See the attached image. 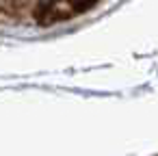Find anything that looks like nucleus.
Returning <instances> with one entry per match:
<instances>
[{"mask_svg": "<svg viewBox=\"0 0 158 156\" xmlns=\"http://www.w3.org/2000/svg\"><path fill=\"white\" fill-rule=\"evenodd\" d=\"M98 0H44L35 9V20L39 24H54L69 18H76L91 9Z\"/></svg>", "mask_w": 158, "mask_h": 156, "instance_id": "f257e3e1", "label": "nucleus"}]
</instances>
